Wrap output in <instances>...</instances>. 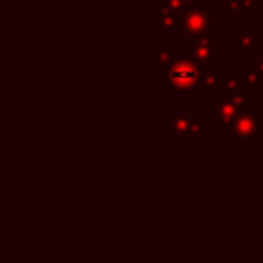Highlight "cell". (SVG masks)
Here are the masks:
<instances>
[{"label": "cell", "instance_id": "1", "mask_svg": "<svg viewBox=\"0 0 263 263\" xmlns=\"http://www.w3.org/2000/svg\"><path fill=\"white\" fill-rule=\"evenodd\" d=\"M200 80L198 70L193 63L180 62L170 72V83L173 88H191L197 85V81Z\"/></svg>", "mask_w": 263, "mask_h": 263}, {"label": "cell", "instance_id": "2", "mask_svg": "<svg viewBox=\"0 0 263 263\" xmlns=\"http://www.w3.org/2000/svg\"><path fill=\"white\" fill-rule=\"evenodd\" d=\"M193 47H187V56L195 62L202 63V62H208L209 58L213 56V51H215V38H209L208 42V36H202L198 40H193Z\"/></svg>", "mask_w": 263, "mask_h": 263}, {"label": "cell", "instance_id": "3", "mask_svg": "<svg viewBox=\"0 0 263 263\" xmlns=\"http://www.w3.org/2000/svg\"><path fill=\"white\" fill-rule=\"evenodd\" d=\"M184 22H186V29L190 31V33H198V31L204 29L205 16L204 15H198V13L190 11L186 15V18H184Z\"/></svg>", "mask_w": 263, "mask_h": 263}, {"label": "cell", "instance_id": "4", "mask_svg": "<svg viewBox=\"0 0 263 263\" xmlns=\"http://www.w3.org/2000/svg\"><path fill=\"white\" fill-rule=\"evenodd\" d=\"M236 128H238V137H245V136H249V134H252V132H254L256 121L252 119V117H249V116H243V117H240V119H238Z\"/></svg>", "mask_w": 263, "mask_h": 263}]
</instances>
